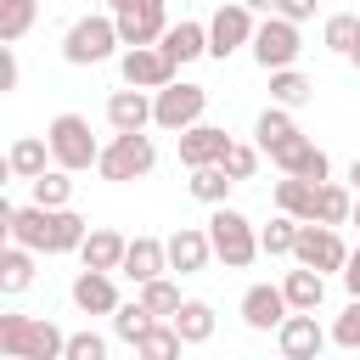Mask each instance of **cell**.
Returning <instances> with one entry per match:
<instances>
[{
    "label": "cell",
    "mask_w": 360,
    "mask_h": 360,
    "mask_svg": "<svg viewBox=\"0 0 360 360\" xmlns=\"http://www.w3.org/2000/svg\"><path fill=\"white\" fill-rule=\"evenodd\" d=\"M34 17H39L34 0H0V45H17L34 28Z\"/></svg>",
    "instance_id": "37"
},
{
    "label": "cell",
    "mask_w": 360,
    "mask_h": 360,
    "mask_svg": "<svg viewBox=\"0 0 360 360\" xmlns=\"http://www.w3.org/2000/svg\"><path fill=\"white\" fill-rule=\"evenodd\" d=\"M354 39H360V17H354V11H332V17H326V28H321V45H326V51H338V56H349V51H354Z\"/></svg>",
    "instance_id": "39"
},
{
    "label": "cell",
    "mask_w": 360,
    "mask_h": 360,
    "mask_svg": "<svg viewBox=\"0 0 360 360\" xmlns=\"http://www.w3.org/2000/svg\"><path fill=\"white\" fill-rule=\"evenodd\" d=\"M68 298H73V309L79 315H112L124 298H118V287H112V270H79L73 276V287H68Z\"/></svg>",
    "instance_id": "15"
},
{
    "label": "cell",
    "mask_w": 360,
    "mask_h": 360,
    "mask_svg": "<svg viewBox=\"0 0 360 360\" xmlns=\"http://www.w3.org/2000/svg\"><path fill=\"white\" fill-rule=\"evenodd\" d=\"M349 225H360V191H354V219H349Z\"/></svg>",
    "instance_id": "49"
},
{
    "label": "cell",
    "mask_w": 360,
    "mask_h": 360,
    "mask_svg": "<svg viewBox=\"0 0 360 360\" xmlns=\"http://www.w3.org/2000/svg\"><path fill=\"white\" fill-rule=\"evenodd\" d=\"M45 141H51V158L62 163V169H96V158H101V141L90 135V118H79V112H56L51 118V129H45Z\"/></svg>",
    "instance_id": "5"
},
{
    "label": "cell",
    "mask_w": 360,
    "mask_h": 360,
    "mask_svg": "<svg viewBox=\"0 0 360 360\" xmlns=\"http://www.w3.org/2000/svg\"><path fill=\"white\" fill-rule=\"evenodd\" d=\"M259 152H264V146H236V141H231L225 174H231V180H253V174H259Z\"/></svg>",
    "instance_id": "41"
},
{
    "label": "cell",
    "mask_w": 360,
    "mask_h": 360,
    "mask_svg": "<svg viewBox=\"0 0 360 360\" xmlns=\"http://www.w3.org/2000/svg\"><path fill=\"white\" fill-rule=\"evenodd\" d=\"M124 248H129V236L96 225V231L79 242V264H90V270H124Z\"/></svg>",
    "instance_id": "21"
},
{
    "label": "cell",
    "mask_w": 360,
    "mask_h": 360,
    "mask_svg": "<svg viewBox=\"0 0 360 360\" xmlns=\"http://www.w3.org/2000/svg\"><path fill=\"white\" fill-rule=\"evenodd\" d=\"M6 236H11V242H22V248H34V253H51V208H45V202L17 208Z\"/></svg>",
    "instance_id": "23"
},
{
    "label": "cell",
    "mask_w": 360,
    "mask_h": 360,
    "mask_svg": "<svg viewBox=\"0 0 360 360\" xmlns=\"http://www.w3.org/2000/svg\"><path fill=\"white\" fill-rule=\"evenodd\" d=\"M315 219H321V225H349V219H354V191L321 180V191H315Z\"/></svg>",
    "instance_id": "30"
},
{
    "label": "cell",
    "mask_w": 360,
    "mask_h": 360,
    "mask_svg": "<svg viewBox=\"0 0 360 360\" xmlns=\"http://www.w3.org/2000/svg\"><path fill=\"white\" fill-rule=\"evenodd\" d=\"M242 6H253V11H276V0H242Z\"/></svg>",
    "instance_id": "46"
},
{
    "label": "cell",
    "mask_w": 360,
    "mask_h": 360,
    "mask_svg": "<svg viewBox=\"0 0 360 360\" xmlns=\"http://www.w3.org/2000/svg\"><path fill=\"white\" fill-rule=\"evenodd\" d=\"M186 186H191V197H197V202L219 208V202L231 197V186H236V180L225 174V163H202V169H191V180H186Z\"/></svg>",
    "instance_id": "29"
},
{
    "label": "cell",
    "mask_w": 360,
    "mask_h": 360,
    "mask_svg": "<svg viewBox=\"0 0 360 360\" xmlns=\"http://www.w3.org/2000/svg\"><path fill=\"white\" fill-rule=\"evenodd\" d=\"M84 236H90V225L73 208H51V253H79Z\"/></svg>",
    "instance_id": "32"
},
{
    "label": "cell",
    "mask_w": 360,
    "mask_h": 360,
    "mask_svg": "<svg viewBox=\"0 0 360 360\" xmlns=\"http://www.w3.org/2000/svg\"><path fill=\"white\" fill-rule=\"evenodd\" d=\"M326 338H332V332H321L315 309H292V315L276 326V349H281L287 360H315V354L326 349Z\"/></svg>",
    "instance_id": "12"
},
{
    "label": "cell",
    "mask_w": 360,
    "mask_h": 360,
    "mask_svg": "<svg viewBox=\"0 0 360 360\" xmlns=\"http://www.w3.org/2000/svg\"><path fill=\"white\" fill-rule=\"evenodd\" d=\"M186 349V338H180V326L174 321H152L146 332H141V343H135V354L141 360H174Z\"/></svg>",
    "instance_id": "28"
},
{
    "label": "cell",
    "mask_w": 360,
    "mask_h": 360,
    "mask_svg": "<svg viewBox=\"0 0 360 360\" xmlns=\"http://www.w3.org/2000/svg\"><path fill=\"white\" fill-rule=\"evenodd\" d=\"M270 163H276L281 174H304V180H326V169H332V163H326V152H321L304 129H298V135H287L281 146H270Z\"/></svg>",
    "instance_id": "14"
},
{
    "label": "cell",
    "mask_w": 360,
    "mask_h": 360,
    "mask_svg": "<svg viewBox=\"0 0 360 360\" xmlns=\"http://www.w3.org/2000/svg\"><path fill=\"white\" fill-rule=\"evenodd\" d=\"M17 45H0V90H17Z\"/></svg>",
    "instance_id": "43"
},
{
    "label": "cell",
    "mask_w": 360,
    "mask_h": 360,
    "mask_svg": "<svg viewBox=\"0 0 360 360\" xmlns=\"http://www.w3.org/2000/svg\"><path fill=\"white\" fill-rule=\"evenodd\" d=\"M112 22H118V39H124V45H158V39L169 34L163 0H129V6L112 11Z\"/></svg>",
    "instance_id": "11"
},
{
    "label": "cell",
    "mask_w": 360,
    "mask_h": 360,
    "mask_svg": "<svg viewBox=\"0 0 360 360\" xmlns=\"http://www.w3.org/2000/svg\"><path fill=\"white\" fill-rule=\"evenodd\" d=\"M276 11L292 17V22H309V17H315V0H276Z\"/></svg>",
    "instance_id": "44"
},
{
    "label": "cell",
    "mask_w": 360,
    "mask_h": 360,
    "mask_svg": "<svg viewBox=\"0 0 360 360\" xmlns=\"http://www.w3.org/2000/svg\"><path fill=\"white\" fill-rule=\"evenodd\" d=\"M292 259H298V264H315L321 276H343V264H349V248H343L338 225L304 219V225H298V242H292Z\"/></svg>",
    "instance_id": "8"
},
{
    "label": "cell",
    "mask_w": 360,
    "mask_h": 360,
    "mask_svg": "<svg viewBox=\"0 0 360 360\" xmlns=\"http://www.w3.org/2000/svg\"><path fill=\"white\" fill-rule=\"evenodd\" d=\"M298 225H304V219H292V214H281V208H276V219L259 231L264 259H287V253H292V242H298Z\"/></svg>",
    "instance_id": "33"
},
{
    "label": "cell",
    "mask_w": 360,
    "mask_h": 360,
    "mask_svg": "<svg viewBox=\"0 0 360 360\" xmlns=\"http://www.w3.org/2000/svg\"><path fill=\"white\" fill-rule=\"evenodd\" d=\"M152 321H158V315H152V309H146L141 298H135V304H118V309H112V332H118V343H129V349L141 343V332H146Z\"/></svg>",
    "instance_id": "38"
},
{
    "label": "cell",
    "mask_w": 360,
    "mask_h": 360,
    "mask_svg": "<svg viewBox=\"0 0 360 360\" xmlns=\"http://www.w3.org/2000/svg\"><path fill=\"white\" fill-rule=\"evenodd\" d=\"M34 186V202H45V208H68L73 202V169H62V163H51L39 180H28Z\"/></svg>",
    "instance_id": "31"
},
{
    "label": "cell",
    "mask_w": 360,
    "mask_h": 360,
    "mask_svg": "<svg viewBox=\"0 0 360 360\" xmlns=\"http://www.w3.org/2000/svg\"><path fill=\"white\" fill-rule=\"evenodd\" d=\"M281 292H287L292 309H321V298H326V276H321L315 264H298V270L281 276Z\"/></svg>",
    "instance_id": "25"
},
{
    "label": "cell",
    "mask_w": 360,
    "mask_h": 360,
    "mask_svg": "<svg viewBox=\"0 0 360 360\" xmlns=\"http://www.w3.org/2000/svg\"><path fill=\"white\" fill-rule=\"evenodd\" d=\"M225 152H231V135H225V129H214V124H191V129H180V163H186V169L225 163Z\"/></svg>",
    "instance_id": "17"
},
{
    "label": "cell",
    "mask_w": 360,
    "mask_h": 360,
    "mask_svg": "<svg viewBox=\"0 0 360 360\" xmlns=\"http://www.w3.org/2000/svg\"><path fill=\"white\" fill-rule=\"evenodd\" d=\"M62 360H107V338L101 332H68V354Z\"/></svg>",
    "instance_id": "42"
},
{
    "label": "cell",
    "mask_w": 360,
    "mask_h": 360,
    "mask_svg": "<svg viewBox=\"0 0 360 360\" xmlns=\"http://www.w3.org/2000/svg\"><path fill=\"white\" fill-rule=\"evenodd\" d=\"M152 163H158V146H152L146 129H112V141L96 158V174L112 180V186H129V180H146Z\"/></svg>",
    "instance_id": "2"
},
{
    "label": "cell",
    "mask_w": 360,
    "mask_h": 360,
    "mask_svg": "<svg viewBox=\"0 0 360 360\" xmlns=\"http://www.w3.org/2000/svg\"><path fill=\"white\" fill-rule=\"evenodd\" d=\"M118 45H124V39H118V22H112V11L79 17V22L62 34V56H68L73 68H96V62H107Z\"/></svg>",
    "instance_id": "4"
},
{
    "label": "cell",
    "mask_w": 360,
    "mask_h": 360,
    "mask_svg": "<svg viewBox=\"0 0 360 360\" xmlns=\"http://www.w3.org/2000/svg\"><path fill=\"white\" fill-rule=\"evenodd\" d=\"M349 180H354V191H360V158H354V163H349Z\"/></svg>",
    "instance_id": "47"
},
{
    "label": "cell",
    "mask_w": 360,
    "mask_h": 360,
    "mask_svg": "<svg viewBox=\"0 0 360 360\" xmlns=\"http://www.w3.org/2000/svg\"><path fill=\"white\" fill-rule=\"evenodd\" d=\"M208 259H214V236H208V225H180V231L169 236V270L197 276V270H208Z\"/></svg>",
    "instance_id": "16"
},
{
    "label": "cell",
    "mask_w": 360,
    "mask_h": 360,
    "mask_svg": "<svg viewBox=\"0 0 360 360\" xmlns=\"http://www.w3.org/2000/svg\"><path fill=\"white\" fill-rule=\"evenodd\" d=\"M0 354L6 360H62L68 332L45 315H0Z\"/></svg>",
    "instance_id": "1"
},
{
    "label": "cell",
    "mask_w": 360,
    "mask_h": 360,
    "mask_svg": "<svg viewBox=\"0 0 360 360\" xmlns=\"http://www.w3.org/2000/svg\"><path fill=\"white\" fill-rule=\"evenodd\" d=\"M45 163H56L45 135H17V141H11V152H6V169H11L17 180H39V174H45Z\"/></svg>",
    "instance_id": "22"
},
{
    "label": "cell",
    "mask_w": 360,
    "mask_h": 360,
    "mask_svg": "<svg viewBox=\"0 0 360 360\" xmlns=\"http://www.w3.org/2000/svg\"><path fill=\"white\" fill-rule=\"evenodd\" d=\"M332 343H338V349H360V298H349L343 315L332 321Z\"/></svg>",
    "instance_id": "40"
},
{
    "label": "cell",
    "mask_w": 360,
    "mask_h": 360,
    "mask_svg": "<svg viewBox=\"0 0 360 360\" xmlns=\"http://www.w3.org/2000/svg\"><path fill=\"white\" fill-rule=\"evenodd\" d=\"M107 124L112 129H146L152 124V90H141V84L112 90L107 96Z\"/></svg>",
    "instance_id": "18"
},
{
    "label": "cell",
    "mask_w": 360,
    "mask_h": 360,
    "mask_svg": "<svg viewBox=\"0 0 360 360\" xmlns=\"http://www.w3.org/2000/svg\"><path fill=\"white\" fill-rule=\"evenodd\" d=\"M298 51H304V39H298V22H292V17L270 11V17L253 28V62H259L264 73L292 68V62H298Z\"/></svg>",
    "instance_id": "7"
},
{
    "label": "cell",
    "mask_w": 360,
    "mask_h": 360,
    "mask_svg": "<svg viewBox=\"0 0 360 360\" xmlns=\"http://www.w3.org/2000/svg\"><path fill=\"white\" fill-rule=\"evenodd\" d=\"M28 287H34V248L11 242V248L0 253V292L11 298V292H28Z\"/></svg>",
    "instance_id": "26"
},
{
    "label": "cell",
    "mask_w": 360,
    "mask_h": 360,
    "mask_svg": "<svg viewBox=\"0 0 360 360\" xmlns=\"http://www.w3.org/2000/svg\"><path fill=\"white\" fill-rule=\"evenodd\" d=\"M253 135H259V146H264V152H270V146H281L287 135H298L292 107H281V101H276V107H264V112H259V124H253Z\"/></svg>",
    "instance_id": "35"
},
{
    "label": "cell",
    "mask_w": 360,
    "mask_h": 360,
    "mask_svg": "<svg viewBox=\"0 0 360 360\" xmlns=\"http://www.w3.org/2000/svg\"><path fill=\"white\" fill-rule=\"evenodd\" d=\"M158 45L174 56V68H186V62L208 56V22H191V17H180V22H169V34H163Z\"/></svg>",
    "instance_id": "20"
},
{
    "label": "cell",
    "mask_w": 360,
    "mask_h": 360,
    "mask_svg": "<svg viewBox=\"0 0 360 360\" xmlns=\"http://www.w3.org/2000/svg\"><path fill=\"white\" fill-rule=\"evenodd\" d=\"M202 107H208V90L202 84H186V79H169L163 90H152V124L180 135L191 124H202Z\"/></svg>",
    "instance_id": "6"
},
{
    "label": "cell",
    "mask_w": 360,
    "mask_h": 360,
    "mask_svg": "<svg viewBox=\"0 0 360 360\" xmlns=\"http://www.w3.org/2000/svg\"><path fill=\"white\" fill-rule=\"evenodd\" d=\"M169 321L180 326L186 349H191V343H208V338H214V326H219V321H214V304H202V298H186V304L169 315Z\"/></svg>",
    "instance_id": "27"
},
{
    "label": "cell",
    "mask_w": 360,
    "mask_h": 360,
    "mask_svg": "<svg viewBox=\"0 0 360 360\" xmlns=\"http://www.w3.org/2000/svg\"><path fill=\"white\" fill-rule=\"evenodd\" d=\"M208 236H214V259H225V270H248V264L264 253L253 219H248L242 208H231V202H219V208L208 214Z\"/></svg>",
    "instance_id": "3"
},
{
    "label": "cell",
    "mask_w": 360,
    "mask_h": 360,
    "mask_svg": "<svg viewBox=\"0 0 360 360\" xmlns=\"http://www.w3.org/2000/svg\"><path fill=\"white\" fill-rule=\"evenodd\" d=\"M118 73L124 84H141V90H163L174 79V56L163 45H124L118 51Z\"/></svg>",
    "instance_id": "10"
},
{
    "label": "cell",
    "mask_w": 360,
    "mask_h": 360,
    "mask_svg": "<svg viewBox=\"0 0 360 360\" xmlns=\"http://www.w3.org/2000/svg\"><path fill=\"white\" fill-rule=\"evenodd\" d=\"M315 191H321V180L281 174V180H276V208H281V214H292V219H315Z\"/></svg>",
    "instance_id": "24"
},
{
    "label": "cell",
    "mask_w": 360,
    "mask_h": 360,
    "mask_svg": "<svg viewBox=\"0 0 360 360\" xmlns=\"http://www.w3.org/2000/svg\"><path fill=\"white\" fill-rule=\"evenodd\" d=\"M349 62H354V68H360V39H354V51H349Z\"/></svg>",
    "instance_id": "48"
},
{
    "label": "cell",
    "mask_w": 360,
    "mask_h": 360,
    "mask_svg": "<svg viewBox=\"0 0 360 360\" xmlns=\"http://www.w3.org/2000/svg\"><path fill=\"white\" fill-rule=\"evenodd\" d=\"M135 298H141V304H146L158 321H169V315L186 304V298H180V287H174L169 276H152V281H141V292H135Z\"/></svg>",
    "instance_id": "36"
},
{
    "label": "cell",
    "mask_w": 360,
    "mask_h": 360,
    "mask_svg": "<svg viewBox=\"0 0 360 360\" xmlns=\"http://www.w3.org/2000/svg\"><path fill=\"white\" fill-rule=\"evenodd\" d=\"M343 292L360 298V248H349V264H343Z\"/></svg>",
    "instance_id": "45"
},
{
    "label": "cell",
    "mask_w": 360,
    "mask_h": 360,
    "mask_svg": "<svg viewBox=\"0 0 360 360\" xmlns=\"http://www.w3.org/2000/svg\"><path fill=\"white\" fill-rule=\"evenodd\" d=\"M169 270V242H158V236H129V248H124V276L141 287V281H152V276H163Z\"/></svg>",
    "instance_id": "19"
},
{
    "label": "cell",
    "mask_w": 360,
    "mask_h": 360,
    "mask_svg": "<svg viewBox=\"0 0 360 360\" xmlns=\"http://www.w3.org/2000/svg\"><path fill=\"white\" fill-rule=\"evenodd\" d=\"M287 315H292V304H287V292H281V287L253 281V287L242 292V326H248V332H276Z\"/></svg>",
    "instance_id": "13"
},
{
    "label": "cell",
    "mask_w": 360,
    "mask_h": 360,
    "mask_svg": "<svg viewBox=\"0 0 360 360\" xmlns=\"http://www.w3.org/2000/svg\"><path fill=\"white\" fill-rule=\"evenodd\" d=\"M315 96V84L298 73V68H276L270 73V101H281V107H304Z\"/></svg>",
    "instance_id": "34"
},
{
    "label": "cell",
    "mask_w": 360,
    "mask_h": 360,
    "mask_svg": "<svg viewBox=\"0 0 360 360\" xmlns=\"http://www.w3.org/2000/svg\"><path fill=\"white\" fill-rule=\"evenodd\" d=\"M118 6H129V0H107V11H118Z\"/></svg>",
    "instance_id": "50"
},
{
    "label": "cell",
    "mask_w": 360,
    "mask_h": 360,
    "mask_svg": "<svg viewBox=\"0 0 360 360\" xmlns=\"http://www.w3.org/2000/svg\"><path fill=\"white\" fill-rule=\"evenodd\" d=\"M253 6H242V0H231V6H219L214 11V22H208V56H236L242 45H253Z\"/></svg>",
    "instance_id": "9"
}]
</instances>
